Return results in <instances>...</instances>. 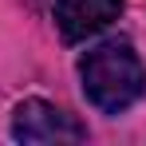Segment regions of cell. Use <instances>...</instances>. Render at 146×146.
<instances>
[{
    "instance_id": "3",
    "label": "cell",
    "mask_w": 146,
    "mask_h": 146,
    "mask_svg": "<svg viewBox=\"0 0 146 146\" xmlns=\"http://www.w3.org/2000/svg\"><path fill=\"white\" fill-rule=\"evenodd\" d=\"M122 12V0H59L55 4V28L67 44H79L87 36L115 24Z\"/></svg>"
},
{
    "instance_id": "1",
    "label": "cell",
    "mask_w": 146,
    "mask_h": 146,
    "mask_svg": "<svg viewBox=\"0 0 146 146\" xmlns=\"http://www.w3.org/2000/svg\"><path fill=\"white\" fill-rule=\"evenodd\" d=\"M79 79H83L87 99L107 115L126 111L146 91V67L138 51L122 40H111V44H99L95 51H87L79 63Z\"/></svg>"
},
{
    "instance_id": "2",
    "label": "cell",
    "mask_w": 146,
    "mask_h": 146,
    "mask_svg": "<svg viewBox=\"0 0 146 146\" xmlns=\"http://www.w3.org/2000/svg\"><path fill=\"white\" fill-rule=\"evenodd\" d=\"M12 138L16 142H36V146H48V142H83L87 138V126L67 115L63 107L55 103H44V99H28L12 111Z\"/></svg>"
}]
</instances>
